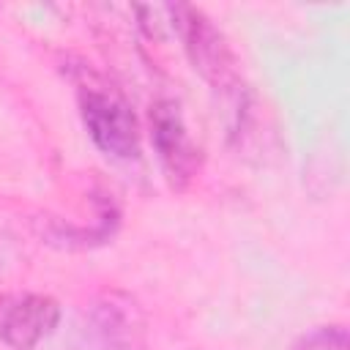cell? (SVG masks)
Segmentation results:
<instances>
[{
    "label": "cell",
    "instance_id": "1",
    "mask_svg": "<svg viewBox=\"0 0 350 350\" xmlns=\"http://www.w3.org/2000/svg\"><path fill=\"white\" fill-rule=\"evenodd\" d=\"M71 350H145L148 314L142 304L126 290H101L77 314Z\"/></svg>",
    "mask_w": 350,
    "mask_h": 350
},
{
    "label": "cell",
    "instance_id": "2",
    "mask_svg": "<svg viewBox=\"0 0 350 350\" xmlns=\"http://www.w3.org/2000/svg\"><path fill=\"white\" fill-rule=\"evenodd\" d=\"M77 104L93 145L120 161L139 156V123L126 96L98 74L82 68L77 77Z\"/></svg>",
    "mask_w": 350,
    "mask_h": 350
},
{
    "label": "cell",
    "instance_id": "3",
    "mask_svg": "<svg viewBox=\"0 0 350 350\" xmlns=\"http://www.w3.org/2000/svg\"><path fill=\"white\" fill-rule=\"evenodd\" d=\"M170 22L178 30L183 49L194 66V71L213 90H238V60L224 38V33L213 25V19L194 5H170Z\"/></svg>",
    "mask_w": 350,
    "mask_h": 350
},
{
    "label": "cell",
    "instance_id": "4",
    "mask_svg": "<svg viewBox=\"0 0 350 350\" xmlns=\"http://www.w3.org/2000/svg\"><path fill=\"white\" fill-rule=\"evenodd\" d=\"M148 120H150V142L159 153L167 180L175 189H183L197 175L202 164V153L186 129L180 104L175 98H159L153 101Z\"/></svg>",
    "mask_w": 350,
    "mask_h": 350
},
{
    "label": "cell",
    "instance_id": "5",
    "mask_svg": "<svg viewBox=\"0 0 350 350\" xmlns=\"http://www.w3.org/2000/svg\"><path fill=\"white\" fill-rule=\"evenodd\" d=\"M60 320V304L44 293L0 295V350H36Z\"/></svg>",
    "mask_w": 350,
    "mask_h": 350
},
{
    "label": "cell",
    "instance_id": "6",
    "mask_svg": "<svg viewBox=\"0 0 350 350\" xmlns=\"http://www.w3.org/2000/svg\"><path fill=\"white\" fill-rule=\"evenodd\" d=\"M295 350H347V331L345 325H320L306 334Z\"/></svg>",
    "mask_w": 350,
    "mask_h": 350
}]
</instances>
